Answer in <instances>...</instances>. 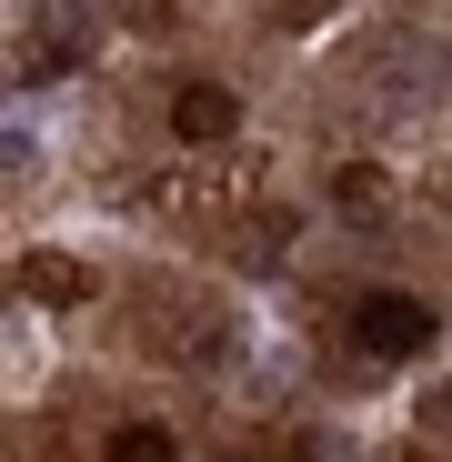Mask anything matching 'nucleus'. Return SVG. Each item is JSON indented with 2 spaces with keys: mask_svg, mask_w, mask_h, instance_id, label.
<instances>
[{
  "mask_svg": "<svg viewBox=\"0 0 452 462\" xmlns=\"http://www.w3.org/2000/svg\"><path fill=\"white\" fill-rule=\"evenodd\" d=\"M11 291H31V301H51V312H70V301H91L101 282H91V262H70V252H21Z\"/></svg>",
  "mask_w": 452,
  "mask_h": 462,
  "instance_id": "nucleus-3",
  "label": "nucleus"
},
{
  "mask_svg": "<svg viewBox=\"0 0 452 462\" xmlns=\"http://www.w3.org/2000/svg\"><path fill=\"white\" fill-rule=\"evenodd\" d=\"M171 131H181L191 151H221V141L242 131V101L221 91V81H181V91H171Z\"/></svg>",
  "mask_w": 452,
  "mask_h": 462,
  "instance_id": "nucleus-2",
  "label": "nucleus"
},
{
  "mask_svg": "<svg viewBox=\"0 0 452 462\" xmlns=\"http://www.w3.org/2000/svg\"><path fill=\"white\" fill-rule=\"evenodd\" d=\"M101 462H181V442H171L161 422H121V432L101 442Z\"/></svg>",
  "mask_w": 452,
  "mask_h": 462,
  "instance_id": "nucleus-5",
  "label": "nucleus"
},
{
  "mask_svg": "<svg viewBox=\"0 0 452 462\" xmlns=\"http://www.w3.org/2000/svg\"><path fill=\"white\" fill-rule=\"evenodd\" d=\"M383 201H392V181L372 171V162H342V171H332V211H352V221H383Z\"/></svg>",
  "mask_w": 452,
  "mask_h": 462,
  "instance_id": "nucleus-4",
  "label": "nucleus"
},
{
  "mask_svg": "<svg viewBox=\"0 0 452 462\" xmlns=\"http://www.w3.org/2000/svg\"><path fill=\"white\" fill-rule=\"evenodd\" d=\"M432 191H442V201H452V162H442V181H432Z\"/></svg>",
  "mask_w": 452,
  "mask_h": 462,
  "instance_id": "nucleus-6",
  "label": "nucleus"
},
{
  "mask_svg": "<svg viewBox=\"0 0 452 462\" xmlns=\"http://www.w3.org/2000/svg\"><path fill=\"white\" fill-rule=\"evenodd\" d=\"M412 462H432V452H412Z\"/></svg>",
  "mask_w": 452,
  "mask_h": 462,
  "instance_id": "nucleus-7",
  "label": "nucleus"
},
{
  "mask_svg": "<svg viewBox=\"0 0 452 462\" xmlns=\"http://www.w3.org/2000/svg\"><path fill=\"white\" fill-rule=\"evenodd\" d=\"M352 332H362V352H383V362H412V352L432 342V301H412V291H372L362 312H352Z\"/></svg>",
  "mask_w": 452,
  "mask_h": 462,
  "instance_id": "nucleus-1",
  "label": "nucleus"
}]
</instances>
